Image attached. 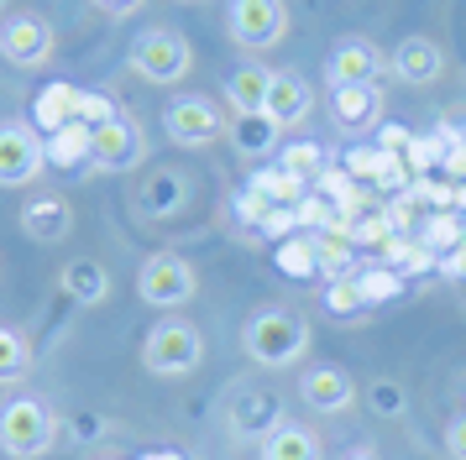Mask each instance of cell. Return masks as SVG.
<instances>
[{"label":"cell","instance_id":"6da1fadb","mask_svg":"<svg viewBox=\"0 0 466 460\" xmlns=\"http://www.w3.org/2000/svg\"><path fill=\"white\" fill-rule=\"evenodd\" d=\"M241 345H247V355H252L257 366L283 372V366H294L299 355L309 351V319L294 309H262L247 319Z\"/></svg>","mask_w":466,"mask_h":460},{"label":"cell","instance_id":"7a4b0ae2","mask_svg":"<svg viewBox=\"0 0 466 460\" xmlns=\"http://www.w3.org/2000/svg\"><path fill=\"white\" fill-rule=\"evenodd\" d=\"M53 439H58V418L47 408L43 397H11L5 408H0V450L11 460H37L53 450Z\"/></svg>","mask_w":466,"mask_h":460},{"label":"cell","instance_id":"3957f363","mask_svg":"<svg viewBox=\"0 0 466 460\" xmlns=\"http://www.w3.org/2000/svg\"><path fill=\"white\" fill-rule=\"evenodd\" d=\"M194 68V47L173 26H147L131 42V74L147 84H184Z\"/></svg>","mask_w":466,"mask_h":460},{"label":"cell","instance_id":"277c9868","mask_svg":"<svg viewBox=\"0 0 466 460\" xmlns=\"http://www.w3.org/2000/svg\"><path fill=\"white\" fill-rule=\"evenodd\" d=\"M205 361V340L194 325L184 319H163V325H152L147 340H142V366L152 376H189L194 366Z\"/></svg>","mask_w":466,"mask_h":460},{"label":"cell","instance_id":"5b68a950","mask_svg":"<svg viewBox=\"0 0 466 460\" xmlns=\"http://www.w3.org/2000/svg\"><path fill=\"white\" fill-rule=\"evenodd\" d=\"M43 131L32 121H0V188H26L43 178Z\"/></svg>","mask_w":466,"mask_h":460},{"label":"cell","instance_id":"8992f818","mask_svg":"<svg viewBox=\"0 0 466 460\" xmlns=\"http://www.w3.org/2000/svg\"><path fill=\"white\" fill-rule=\"evenodd\" d=\"M194 283H199L194 267L184 262V256H173V251L147 256L142 272H137V293H142V304H152V309H178V304H189Z\"/></svg>","mask_w":466,"mask_h":460},{"label":"cell","instance_id":"52a82bcc","mask_svg":"<svg viewBox=\"0 0 466 460\" xmlns=\"http://www.w3.org/2000/svg\"><path fill=\"white\" fill-rule=\"evenodd\" d=\"M0 58L11 68H43L53 58V21L37 16V11H16V16L0 21Z\"/></svg>","mask_w":466,"mask_h":460},{"label":"cell","instance_id":"ba28073f","mask_svg":"<svg viewBox=\"0 0 466 460\" xmlns=\"http://www.w3.org/2000/svg\"><path fill=\"white\" fill-rule=\"evenodd\" d=\"M226 26H231L236 47H278L283 32H289V5L283 0H231V11H226Z\"/></svg>","mask_w":466,"mask_h":460},{"label":"cell","instance_id":"9c48e42d","mask_svg":"<svg viewBox=\"0 0 466 460\" xmlns=\"http://www.w3.org/2000/svg\"><path fill=\"white\" fill-rule=\"evenodd\" d=\"M142 163H147V136H142V125L131 121L127 110L116 121L95 125L89 167H100V173H131V167H142Z\"/></svg>","mask_w":466,"mask_h":460},{"label":"cell","instance_id":"30bf717a","mask_svg":"<svg viewBox=\"0 0 466 460\" xmlns=\"http://www.w3.org/2000/svg\"><path fill=\"white\" fill-rule=\"evenodd\" d=\"M163 125H168V142H178V146H210L215 136H226L220 110H215L210 100H199V95H178V100H168Z\"/></svg>","mask_w":466,"mask_h":460},{"label":"cell","instance_id":"8fae6325","mask_svg":"<svg viewBox=\"0 0 466 460\" xmlns=\"http://www.w3.org/2000/svg\"><path fill=\"white\" fill-rule=\"evenodd\" d=\"M382 74V58L378 47L367 37H340L330 47V58H325V84L330 89H346V84H372Z\"/></svg>","mask_w":466,"mask_h":460},{"label":"cell","instance_id":"7c38bea8","mask_svg":"<svg viewBox=\"0 0 466 460\" xmlns=\"http://www.w3.org/2000/svg\"><path fill=\"white\" fill-rule=\"evenodd\" d=\"M278 424H283V397L273 393V387H241V393L231 397V429L241 439L252 435H273Z\"/></svg>","mask_w":466,"mask_h":460},{"label":"cell","instance_id":"4fadbf2b","mask_svg":"<svg viewBox=\"0 0 466 460\" xmlns=\"http://www.w3.org/2000/svg\"><path fill=\"white\" fill-rule=\"evenodd\" d=\"M184 205H189V178H184L178 167L142 173V184H137V209H142L147 220H168V215H178Z\"/></svg>","mask_w":466,"mask_h":460},{"label":"cell","instance_id":"5bb4252c","mask_svg":"<svg viewBox=\"0 0 466 460\" xmlns=\"http://www.w3.org/2000/svg\"><path fill=\"white\" fill-rule=\"evenodd\" d=\"M22 230L43 246H58L68 230H74V209H68L64 194H32L22 205Z\"/></svg>","mask_w":466,"mask_h":460},{"label":"cell","instance_id":"9a60e30c","mask_svg":"<svg viewBox=\"0 0 466 460\" xmlns=\"http://www.w3.org/2000/svg\"><path fill=\"white\" fill-rule=\"evenodd\" d=\"M299 393H304V403L319 408V414H340V408L357 403V382L340 372V366H309V372L299 376Z\"/></svg>","mask_w":466,"mask_h":460},{"label":"cell","instance_id":"2e32d148","mask_svg":"<svg viewBox=\"0 0 466 460\" xmlns=\"http://www.w3.org/2000/svg\"><path fill=\"white\" fill-rule=\"evenodd\" d=\"M58 288H64L68 304L95 309V304L110 298V272H106V262H95V256H74V262H64V272H58Z\"/></svg>","mask_w":466,"mask_h":460},{"label":"cell","instance_id":"e0dca14e","mask_svg":"<svg viewBox=\"0 0 466 460\" xmlns=\"http://www.w3.org/2000/svg\"><path fill=\"white\" fill-rule=\"evenodd\" d=\"M309 110H315V89L304 84V74H294V68L273 74V89H268V115L289 131V125H299Z\"/></svg>","mask_w":466,"mask_h":460},{"label":"cell","instance_id":"ac0fdd59","mask_svg":"<svg viewBox=\"0 0 466 460\" xmlns=\"http://www.w3.org/2000/svg\"><path fill=\"white\" fill-rule=\"evenodd\" d=\"M382 110V95L372 84H346V89H330V115H336L340 131H372Z\"/></svg>","mask_w":466,"mask_h":460},{"label":"cell","instance_id":"d6986e66","mask_svg":"<svg viewBox=\"0 0 466 460\" xmlns=\"http://www.w3.org/2000/svg\"><path fill=\"white\" fill-rule=\"evenodd\" d=\"M393 74L403 84H435L445 74V53L430 37H403L393 47Z\"/></svg>","mask_w":466,"mask_h":460},{"label":"cell","instance_id":"ffe728a7","mask_svg":"<svg viewBox=\"0 0 466 460\" xmlns=\"http://www.w3.org/2000/svg\"><path fill=\"white\" fill-rule=\"evenodd\" d=\"M89 152H95V131L79 125V121L64 125V131H53V136H43V157H47V167H58V173H85Z\"/></svg>","mask_w":466,"mask_h":460},{"label":"cell","instance_id":"44dd1931","mask_svg":"<svg viewBox=\"0 0 466 460\" xmlns=\"http://www.w3.org/2000/svg\"><path fill=\"white\" fill-rule=\"evenodd\" d=\"M79 121V89L74 84H47V89H37V100H32V125L43 131V136H53V131H64V125Z\"/></svg>","mask_w":466,"mask_h":460},{"label":"cell","instance_id":"7402d4cb","mask_svg":"<svg viewBox=\"0 0 466 460\" xmlns=\"http://www.w3.org/2000/svg\"><path fill=\"white\" fill-rule=\"evenodd\" d=\"M226 136H231V146L241 157H268L278 146V136H283V125H278L268 110H252V115H236V121L226 125Z\"/></svg>","mask_w":466,"mask_h":460},{"label":"cell","instance_id":"603a6c76","mask_svg":"<svg viewBox=\"0 0 466 460\" xmlns=\"http://www.w3.org/2000/svg\"><path fill=\"white\" fill-rule=\"evenodd\" d=\"M268 89H273V68L241 63L231 79H226V100H231L236 115H252V110H268Z\"/></svg>","mask_w":466,"mask_h":460},{"label":"cell","instance_id":"cb8c5ba5","mask_svg":"<svg viewBox=\"0 0 466 460\" xmlns=\"http://www.w3.org/2000/svg\"><path fill=\"white\" fill-rule=\"evenodd\" d=\"M262 460H319V439L304 424H278L273 435L262 439Z\"/></svg>","mask_w":466,"mask_h":460},{"label":"cell","instance_id":"d4e9b609","mask_svg":"<svg viewBox=\"0 0 466 460\" xmlns=\"http://www.w3.org/2000/svg\"><path fill=\"white\" fill-rule=\"evenodd\" d=\"M340 235H346L351 246H382V241L393 235V225H388V215H382V205L372 199V205L346 209V215H340Z\"/></svg>","mask_w":466,"mask_h":460},{"label":"cell","instance_id":"484cf974","mask_svg":"<svg viewBox=\"0 0 466 460\" xmlns=\"http://www.w3.org/2000/svg\"><path fill=\"white\" fill-rule=\"evenodd\" d=\"M273 262L283 277H294V283H309L319 277V256H315V235H283L273 246Z\"/></svg>","mask_w":466,"mask_h":460},{"label":"cell","instance_id":"4316f807","mask_svg":"<svg viewBox=\"0 0 466 460\" xmlns=\"http://www.w3.org/2000/svg\"><path fill=\"white\" fill-rule=\"evenodd\" d=\"M420 246L441 262L445 251L461 246V209H430L420 220Z\"/></svg>","mask_w":466,"mask_h":460},{"label":"cell","instance_id":"83f0119b","mask_svg":"<svg viewBox=\"0 0 466 460\" xmlns=\"http://www.w3.org/2000/svg\"><path fill=\"white\" fill-rule=\"evenodd\" d=\"M247 188H257V194H262L268 205H278V209H294L299 199H304V178H299V173H289L283 163H278V167H257Z\"/></svg>","mask_w":466,"mask_h":460},{"label":"cell","instance_id":"f1b7e54d","mask_svg":"<svg viewBox=\"0 0 466 460\" xmlns=\"http://www.w3.org/2000/svg\"><path fill=\"white\" fill-rule=\"evenodd\" d=\"M315 256H319V277H357V246L340 230H319Z\"/></svg>","mask_w":466,"mask_h":460},{"label":"cell","instance_id":"f546056e","mask_svg":"<svg viewBox=\"0 0 466 460\" xmlns=\"http://www.w3.org/2000/svg\"><path fill=\"white\" fill-rule=\"evenodd\" d=\"M378 267H393V272H424L435 267V256L420 246V235H388L378 246Z\"/></svg>","mask_w":466,"mask_h":460},{"label":"cell","instance_id":"4dcf8cb0","mask_svg":"<svg viewBox=\"0 0 466 460\" xmlns=\"http://www.w3.org/2000/svg\"><path fill=\"white\" fill-rule=\"evenodd\" d=\"M32 366V340L11 325H0V382H16Z\"/></svg>","mask_w":466,"mask_h":460},{"label":"cell","instance_id":"1f68e13d","mask_svg":"<svg viewBox=\"0 0 466 460\" xmlns=\"http://www.w3.org/2000/svg\"><path fill=\"white\" fill-rule=\"evenodd\" d=\"M278 163L289 167V173H299V178L309 184V178H319V173L330 167V152H325L319 142H289V146H283V157H278Z\"/></svg>","mask_w":466,"mask_h":460},{"label":"cell","instance_id":"d6a6232c","mask_svg":"<svg viewBox=\"0 0 466 460\" xmlns=\"http://www.w3.org/2000/svg\"><path fill=\"white\" fill-rule=\"evenodd\" d=\"M357 288H361V298H367V309H372V304H388V298H399V293H403V272H393V267H361L357 272Z\"/></svg>","mask_w":466,"mask_h":460},{"label":"cell","instance_id":"836d02e7","mask_svg":"<svg viewBox=\"0 0 466 460\" xmlns=\"http://www.w3.org/2000/svg\"><path fill=\"white\" fill-rule=\"evenodd\" d=\"M294 215H299V230H340V209L325 199V194H304L294 205Z\"/></svg>","mask_w":466,"mask_h":460},{"label":"cell","instance_id":"e575fe53","mask_svg":"<svg viewBox=\"0 0 466 460\" xmlns=\"http://www.w3.org/2000/svg\"><path fill=\"white\" fill-rule=\"evenodd\" d=\"M403 163L414 167V178H424V173H441L445 163V136L435 131V136H414V142L403 146Z\"/></svg>","mask_w":466,"mask_h":460},{"label":"cell","instance_id":"d590c367","mask_svg":"<svg viewBox=\"0 0 466 460\" xmlns=\"http://www.w3.org/2000/svg\"><path fill=\"white\" fill-rule=\"evenodd\" d=\"M325 309L336 314V319H351V314L367 309V298H361L357 277H330V283H325Z\"/></svg>","mask_w":466,"mask_h":460},{"label":"cell","instance_id":"8d00e7d4","mask_svg":"<svg viewBox=\"0 0 466 460\" xmlns=\"http://www.w3.org/2000/svg\"><path fill=\"white\" fill-rule=\"evenodd\" d=\"M340 167L357 178V184H372L378 178V167H382V152H378V142H357V146H346L340 152Z\"/></svg>","mask_w":466,"mask_h":460},{"label":"cell","instance_id":"74e56055","mask_svg":"<svg viewBox=\"0 0 466 460\" xmlns=\"http://www.w3.org/2000/svg\"><path fill=\"white\" fill-rule=\"evenodd\" d=\"M121 115V105L110 100V95H100V89H79V125H106V121H116Z\"/></svg>","mask_w":466,"mask_h":460},{"label":"cell","instance_id":"f35d334b","mask_svg":"<svg viewBox=\"0 0 466 460\" xmlns=\"http://www.w3.org/2000/svg\"><path fill=\"white\" fill-rule=\"evenodd\" d=\"M403 403H409V397H403V387H399V382H388V376H378V382L367 387V408H372L378 418H399Z\"/></svg>","mask_w":466,"mask_h":460},{"label":"cell","instance_id":"ab89813d","mask_svg":"<svg viewBox=\"0 0 466 460\" xmlns=\"http://www.w3.org/2000/svg\"><path fill=\"white\" fill-rule=\"evenodd\" d=\"M231 209H236V220H241V225L262 230V220H268V215H273L278 205H268V199H262L257 188H236V194H231Z\"/></svg>","mask_w":466,"mask_h":460},{"label":"cell","instance_id":"60d3db41","mask_svg":"<svg viewBox=\"0 0 466 460\" xmlns=\"http://www.w3.org/2000/svg\"><path fill=\"white\" fill-rule=\"evenodd\" d=\"M68 435H74V445H100V439L110 435L106 414H95V408H79V414L68 418Z\"/></svg>","mask_w":466,"mask_h":460},{"label":"cell","instance_id":"b9f144b4","mask_svg":"<svg viewBox=\"0 0 466 460\" xmlns=\"http://www.w3.org/2000/svg\"><path fill=\"white\" fill-rule=\"evenodd\" d=\"M409 142H414V131H409V125H399V121H382L378 125V152H403Z\"/></svg>","mask_w":466,"mask_h":460},{"label":"cell","instance_id":"7bdbcfd3","mask_svg":"<svg viewBox=\"0 0 466 460\" xmlns=\"http://www.w3.org/2000/svg\"><path fill=\"white\" fill-rule=\"evenodd\" d=\"M441 173L451 178V184H461V178H466V142H445V163H441Z\"/></svg>","mask_w":466,"mask_h":460},{"label":"cell","instance_id":"ee69618b","mask_svg":"<svg viewBox=\"0 0 466 460\" xmlns=\"http://www.w3.org/2000/svg\"><path fill=\"white\" fill-rule=\"evenodd\" d=\"M445 455L466 460V414H456L451 424H445Z\"/></svg>","mask_w":466,"mask_h":460},{"label":"cell","instance_id":"f6af8a7d","mask_svg":"<svg viewBox=\"0 0 466 460\" xmlns=\"http://www.w3.org/2000/svg\"><path fill=\"white\" fill-rule=\"evenodd\" d=\"M435 267L445 272V277H466V246H456V251H445L441 262H435Z\"/></svg>","mask_w":466,"mask_h":460},{"label":"cell","instance_id":"bcb514c9","mask_svg":"<svg viewBox=\"0 0 466 460\" xmlns=\"http://www.w3.org/2000/svg\"><path fill=\"white\" fill-rule=\"evenodd\" d=\"M89 5H95V11H106V16H131L142 0H89Z\"/></svg>","mask_w":466,"mask_h":460},{"label":"cell","instance_id":"7dc6e473","mask_svg":"<svg viewBox=\"0 0 466 460\" xmlns=\"http://www.w3.org/2000/svg\"><path fill=\"white\" fill-rule=\"evenodd\" d=\"M137 460H189L184 450H173V445H163V450H142Z\"/></svg>","mask_w":466,"mask_h":460},{"label":"cell","instance_id":"c3c4849f","mask_svg":"<svg viewBox=\"0 0 466 460\" xmlns=\"http://www.w3.org/2000/svg\"><path fill=\"white\" fill-rule=\"evenodd\" d=\"M456 209H461V215H466V178H461V184H456Z\"/></svg>","mask_w":466,"mask_h":460},{"label":"cell","instance_id":"681fc988","mask_svg":"<svg viewBox=\"0 0 466 460\" xmlns=\"http://www.w3.org/2000/svg\"><path fill=\"white\" fill-rule=\"evenodd\" d=\"M346 460H378V455H367V450H357V455H346Z\"/></svg>","mask_w":466,"mask_h":460},{"label":"cell","instance_id":"f907efd6","mask_svg":"<svg viewBox=\"0 0 466 460\" xmlns=\"http://www.w3.org/2000/svg\"><path fill=\"white\" fill-rule=\"evenodd\" d=\"M461 246H466V215H461Z\"/></svg>","mask_w":466,"mask_h":460},{"label":"cell","instance_id":"816d5d0a","mask_svg":"<svg viewBox=\"0 0 466 460\" xmlns=\"http://www.w3.org/2000/svg\"><path fill=\"white\" fill-rule=\"evenodd\" d=\"M5 5H11V0H0V16H5Z\"/></svg>","mask_w":466,"mask_h":460},{"label":"cell","instance_id":"f5cc1de1","mask_svg":"<svg viewBox=\"0 0 466 460\" xmlns=\"http://www.w3.org/2000/svg\"><path fill=\"white\" fill-rule=\"evenodd\" d=\"M184 5H194V0H184Z\"/></svg>","mask_w":466,"mask_h":460}]
</instances>
